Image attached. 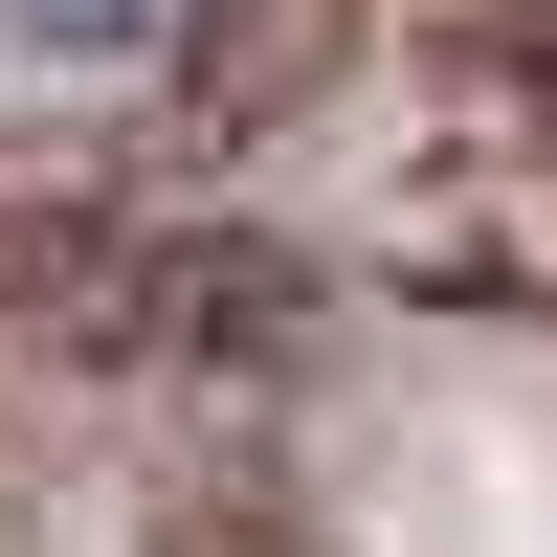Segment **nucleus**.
Listing matches in <instances>:
<instances>
[{"label": "nucleus", "mask_w": 557, "mask_h": 557, "mask_svg": "<svg viewBox=\"0 0 557 557\" xmlns=\"http://www.w3.org/2000/svg\"><path fill=\"white\" fill-rule=\"evenodd\" d=\"M178 45H201V0H0V67L45 89H157Z\"/></svg>", "instance_id": "f257e3e1"}]
</instances>
